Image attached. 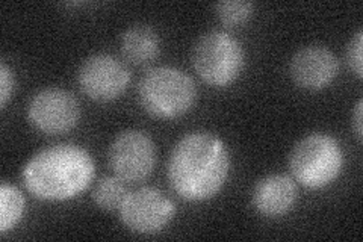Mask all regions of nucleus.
<instances>
[{
  "instance_id": "obj_5",
  "label": "nucleus",
  "mask_w": 363,
  "mask_h": 242,
  "mask_svg": "<svg viewBox=\"0 0 363 242\" xmlns=\"http://www.w3.org/2000/svg\"><path fill=\"white\" fill-rule=\"evenodd\" d=\"M191 60L203 82L213 88H225L242 75L245 50L230 33L211 31L196 41Z\"/></svg>"
},
{
  "instance_id": "obj_3",
  "label": "nucleus",
  "mask_w": 363,
  "mask_h": 242,
  "mask_svg": "<svg viewBox=\"0 0 363 242\" xmlns=\"http://www.w3.org/2000/svg\"><path fill=\"white\" fill-rule=\"evenodd\" d=\"M197 100V85L176 67H153L138 82L141 108L159 120H174L188 114Z\"/></svg>"
},
{
  "instance_id": "obj_12",
  "label": "nucleus",
  "mask_w": 363,
  "mask_h": 242,
  "mask_svg": "<svg viewBox=\"0 0 363 242\" xmlns=\"http://www.w3.org/2000/svg\"><path fill=\"white\" fill-rule=\"evenodd\" d=\"M121 52L135 65H145L155 61L161 52V37L147 25H133L123 32Z\"/></svg>"
},
{
  "instance_id": "obj_8",
  "label": "nucleus",
  "mask_w": 363,
  "mask_h": 242,
  "mask_svg": "<svg viewBox=\"0 0 363 242\" xmlns=\"http://www.w3.org/2000/svg\"><path fill=\"white\" fill-rule=\"evenodd\" d=\"M77 84L82 93L94 101L117 100L130 84V72L121 60L109 53H96L81 64Z\"/></svg>"
},
{
  "instance_id": "obj_4",
  "label": "nucleus",
  "mask_w": 363,
  "mask_h": 242,
  "mask_svg": "<svg viewBox=\"0 0 363 242\" xmlns=\"http://www.w3.org/2000/svg\"><path fill=\"white\" fill-rule=\"evenodd\" d=\"M344 164L342 145L335 136L323 132L301 138L289 155L292 179L308 189L330 187L342 172Z\"/></svg>"
},
{
  "instance_id": "obj_11",
  "label": "nucleus",
  "mask_w": 363,
  "mask_h": 242,
  "mask_svg": "<svg viewBox=\"0 0 363 242\" xmlns=\"http://www.w3.org/2000/svg\"><path fill=\"white\" fill-rule=\"evenodd\" d=\"M298 199L295 180L286 175H268L256 182L252 191V204L267 218H280L289 214Z\"/></svg>"
},
{
  "instance_id": "obj_17",
  "label": "nucleus",
  "mask_w": 363,
  "mask_h": 242,
  "mask_svg": "<svg viewBox=\"0 0 363 242\" xmlns=\"http://www.w3.org/2000/svg\"><path fill=\"white\" fill-rule=\"evenodd\" d=\"M16 89V76L5 61L0 62V108L5 109Z\"/></svg>"
},
{
  "instance_id": "obj_15",
  "label": "nucleus",
  "mask_w": 363,
  "mask_h": 242,
  "mask_svg": "<svg viewBox=\"0 0 363 242\" xmlns=\"http://www.w3.org/2000/svg\"><path fill=\"white\" fill-rule=\"evenodd\" d=\"M218 20L227 28L241 26L255 13V4L245 0H224L215 5Z\"/></svg>"
},
{
  "instance_id": "obj_16",
  "label": "nucleus",
  "mask_w": 363,
  "mask_h": 242,
  "mask_svg": "<svg viewBox=\"0 0 363 242\" xmlns=\"http://www.w3.org/2000/svg\"><path fill=\"white\" fill-rule=\"evenodd\" d=\"M347 64L357 79L363 77V31L359 29L347 45Z\"/></svg>"
},
{
  "instance_id": "obj_13",
  "label": "nucleus",
  "mask_w": 363,
  "mask_h": 242,
  "mask_svg": "<svg viewBox=\"0 0 363 242\" xmlns=\"http://www.w3.org/2000/svg\"><path fill=\"white\" fill-rule=\"evenodd\" d=\"M26 200L18 188L4 182L0 185V233L6 235L23 218Z\"/></svg>"
},
{
  "instance_id": "obj_1",
  "label": "nucleus",
  "mask_w": 363,
  "mask_h": 242,
  "mask_svg": "<svg viewBox=\"0 0 363 242\" xmlns=\"http://www.w3.org/2000/svg\"><path fill=\"white\" fill-rule=\"evenodd\" d=\"M230 172V152L220 136L206 131L189 132L174 144L167 163L173 191L186 202L213 199Z\"/></svg>"
},
{
  "instance_id": "obj_9",
  "label": "nucleus",
  "mask_w": 363,
  "mask_h": 242,
  "mask_svg": "<svg viewBox=\"0 0 363 242\" xmlns=\"http://www.w3.org/2000/svg\"><path fill=\"white\" fill-rule=\"evenodd\" d=\"M26 115L29 123L38 132L62 135L77 126L81 119V106L70 91L50 87L32 96Z\"/></svg>"
},
{
  "instance_id": "obj_18",
  "label": "nucleus",
  "mask_w": 363,
  "mask_h": 242,
  "mask_svg": "<svg viewBox=\"0 0 363 242\" xmlns=\"http://www.w3.org/2000/svg\"><path fill=\"white\" fill-rule=\"evenodd\" d=\"M353 131L357 141L362 143L363 140V100L362 99L357 100L354 112H353Z\"/></svg>"
},
{
  "instance_id": "obj_6",
  "label": "nucleus",
  "mask_w": 363,
  "mask_h": 242,
  "mask_svg": "<svg viewBox=\"0 0 363 242\" xmlns=\"http://www.w3.org/2000/svg\"><path fill=\"white\" fill-rule=\"evenodd\" d=\"M120 220L130 232L156 235L172 223L176 204L153 187H143L129 192L120 206Z\"/></svg>"
},
{
  "instance_id": "obj_2",
  "label": "nucleus",
  "mask_w": 363,
  "mask_h": 242,
  "mask_svg": "<svg viewBox=\"0 0 363 242\" xmlns=\"http://www.w3.org/2000/svg\"><path fill=\"white\" fill-rule=\"evenodd\" d=\"M96 176L94 159L77 144L44 147L21 170L25 188L43 202H67L81 195Z\"/></svg>"
},
{
  "instance_id": "obj_14",
  "label": "nucleus",
  "mask_w": 363,
  "mask_h": 242,
  "mask_svg": "<svg viewBox=\"0 0 363 242\" xmlns=\"http://www.w3.org/2000/svg\"><path fill=\"white\" fill-rule=\"evenodd\" d=\"M128 194L126 182L113 175L101 177L96 183L91 199L101 211H118Z\"/></svg>"
},
{
  "instance_id": "obj_7",
  "label": "nucleus",
  "mask_w": 363,
  "mask_h": 242,
  "mask_svg": "<svg viewBox=\"0 0 363 242\" xmlns=\"http://www.w3.org/2000/svg\"><path fill=\"white\" fill-rule=\"evenodd\" d=\"M108 163L113 175L126 183H140L150 177L156 165V147L143 131L118 133L109 147Z\"/></svg>"
},
{
  "instance_id": "obj_10",
  "label": "nucleus",
  "mask_w": 363,
  "mask_h": 242,
  "mask_svg": "<svg viewBox=\"0 0 363 242\" xmlns=\"http://www.w3.org/2000/svg\"><path fill=\"white\" fill-rule=\"evenodd\" d=\"M339 73L336 55L320 44L304 45L294 53L289 75L294 84L308 91H320L333 84Z\"/></svg>"
}]
</instances>
